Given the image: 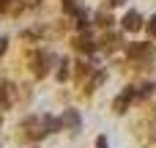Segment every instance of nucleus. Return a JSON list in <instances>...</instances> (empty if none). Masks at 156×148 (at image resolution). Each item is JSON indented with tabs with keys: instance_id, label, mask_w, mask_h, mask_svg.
<instances>
[{
	"instance_id": "obj_16",
	"label": "nucleus",
	"mask_w": 156,
	"mask_h": 148,
	"mask_svg": "<svg viewBox=\"0 0 156 148\" xmlns=\"http://www.w3.org/2000/svg\"><path fill=\"white\" fill-rule=\"evenodd\" d=\"M148 33H151V36H156V14L148 19Z\"/></svg>"
},
{
	"instance_id": "obj_19",
	"label": "nucleus",
	"mask_w": 156,
	"mask_h": 148,
	"mask_svg": "<svg viewBox=\"0 0 156 148\" xmlns=\"http://www.w3.org/2000/svg\"><path fill=\"white\" fill-rule=\"evenodd\" d=\"M8 3H11V0H0V11H5V8H8Z\"/></svg>"
},
{
	"instance_id": "obj_1",
	"label": "nucleus",
	"mask_w": 156,
	"mask_h": 148,
	"mask_svg": "<svg viewBox=\"0 0 156 148\" xmlns=\"http://www.w3.org/2000/svg\"><path fill=\"white\" fill-rule=\"evenodd\" d=\"M49 63H60L52 52H36L33 55V74L36 77H47L49 74Z\"/></svg>"
},
{
	"instance_id": "obj_11",
	"label": "nucleus",
	"mask_w": 156,
	"mask_h": 148,
	"mask_svg": "<svg viewBox=\"0 0 156 148\" xmlns=\"http://www.w3.org/2000/svg\"><path fill=\"white\" fill-rule=\"evenodd\" d=\"M154 93V85L151 82H145V85H140V91H137V99H148Z\"/></svg>"
},
{
	"instance_id": "obj_6",
	"label": "nucleus",
	"mask_w": 156,
	"mask_h": 148,
	"mask_svg": "<svg viewBox=\"0 0 156 148\" xmlns=\"http://www.w3.org/2000/svg\"><path fill=\"white\" fill-rule=\"evenodd\" d=\"M123 27H126V30H140V27H143V16H140L137 11H126V16H123Z\"/></svg>"
},
{
	"instance_id": "obj_3",
	"label": "nucleus",
	"mask_w": 156,
	"mask_h": 148,
	"mask_svg": "<svg viewBox=\"0 0 156 148\" xmlns=\"http://www.w3.org/2000/svg\"><path fill=\"white\" fill-rule=\"evenodd\" d=\"M134 99H137V91L129 85V88H126V91H123V93H121V96L112 102V110H115V113H126V107H129Z\"/></svg>"
},
{
	"instance_id": "obj_5",
	"label": "nucleus",
	"mask_w": 156,
	"mask_h": 148,
	"mask_svg": "<svg viewBox=\"0 0 156 148\" xmlns=\"http://www.w3.org/2000/svg\"><path fill=\"white\" fill-rule=\"evenodd\" d=\"M25 129H27V137L30 140H38V137H44L47 132H44V124H41V118H25V124H22Z\"/></svg>"
},
{
	"instance_id": "obj_10",
	"label": "nucleus",
	"mask_w": 156,
	"mask_h": 148,
	"mask_svg": "<svg viewBox=\"0 0 156 148\" xmlns=\"http://www.w3.org/2000/svg\"><path fill=\"white\" fill-rule=\"evenodd\" d=\"M58 80H60V82H63V80H69V60H66V58L58 63Z\"/></svg>"
},
{
	"instance_id": "obj_4",
	"label": "nucleus",
	"mask_w": 156,
	"mask_h": 148,
	"mask_svg": "<svg viewBox=\"0 0 156 148\" xmlns=\"http://www.w3.org/2000/svg\"><path fill=\"white\" fill-rule=\"evenodd\" d=\"M60 126H66L69 132H80V129H82L80 113H77V110H66V113H63V118H60Z\"/></svg>"
},
{
	"instance_id": "obj_13",
	"label": "nucleus",
	"mask_w": 156,
	"mask_h": 148,
	"mask_svg": "<svg viewBox=\"0 0 156 148\" xmlns=\"http://www.w3.org/2000/svg\"><path fill=\"white\" fill-rule=\"evenodd\" d=\"M104 80H107V74H104V71H96V74H93V82H90V91H93V88H99Z\"/></svg>"
},
{
	"instance_id": "obj_9",
	"label": "nucleus",
	"mask_w": 156,
	"mask_h": 148,
	"mask_svg": "<svg viewBox=\"0 0 156 148\" xmlns=\"http://www.w3.org/2000/svg\"><path fill=\"white\" fill-rule=\"evenodd\" d=\"M96 25H101V27H110V25H112V16H110L107 8H101V11L96 14Z\"/></svg>"
},
{
	"instance_id": "obj_15",
	"label": "nucleus",
	"mask_w": 156,
	"mask_h": 148,
	"mask_svg": "<svg viewBox=\"0 0 156 148\" xmlns=\"http://www.w3.org/2000/svg\"><path fill=\"white\" fill-rule=\"evenodd\" d=\"M77 74H80V77L90 74V66H88V63H80V66H77Z\"/></svg>"
},
{
	"instance_id": "obj_2",
	"label": "nucleus",
	"mask_w": 156,
	"mask_h": 148,
	"mask_svg": "<svg viewBox=\"0 0 156 148\" xmlns=\"http://www.w3.org/2000/svg\"><path fill=\"white\" fill-rule=\"evenodd\" d=\"M126 55L134 58V60H151L154 58V44H129Z\"/></svg>"
},
{
	"instance_id": "obj_7",
	"label": "nucleus",
	"mask_w": 156,
	"mask_h": 148,
	"mask_svg": "<svg viewBox=\"0 0 156 148\" xmlns=\"http://www.w3.org/2000/svg\"><path fill=\"white\" fill-rule=\"evenodd\" d=\"M74 47L80 49V52H93L96 49V44L90 41V36L85 33V36H77V41H74Z\"/></svg>"
},
{
	"instance_id": "obj_8",
	"label": "nucleus",
	"mask_w": 156,
	"mask_h": 148,
	"mask_svg": "<svg viewBox=\"0 0 156 148\" xmlns=\"http://www.w3.org/2000/svg\"><path fill=\"white\" fill-rule=\"evenodd\" d=\"M41 124H44V132H47V135L58 132V126H60V121H55L52 115H44V118H41Z\"/></svg>"
},
{
	"instance_id": "obj_12",
	"label": "nucleus",
	"mask_w": 156,
	"mask_h": 148,
	"mask_svg": "<svg viewBox=\"0 0 156 148\" xmlns=\"http://www.w3.org/2000/svg\"><path fill=\"white\" fill-rule=\"evenodd\" d=\"M104 44H107V47L112 49L115 44H121V36H118V33H110V36H104Z\"/></svg>"
},
{
	"instance_id": "obj_20",
	"label": "nucleus",
	"mask_w": 156,
	"mask_h": 148,
	"mask_svg": "<svg viewBox=\"0 0 156 148\" xmlns=\"http://www.w3.org/2000/svg\"><path fill=\"white\" fill-rule=\"evenodd\" d=\"M110 3H112V5H121V3H123V0H110Z\"/></svg>"
},
{
	"instance_id": "obj_14",
	"label": "nucleus",
	"mask_w": 156,
	"mask_h": 148,
	"mask_svg": "<svg viewBox=\"0 0 156 148\" xmlns=\"http://www.w3.org/2000/svg\"><path fill=\"white\" fill-rule=\"evenodd\" d=\"M63 8H66L69 14H74V16H80V8H77V3H74V0H63Z\"/></svg>"
},
{
	"instance_id": "obj_17",
	"label": "nucleus",
	"mask_w": 156,
	"mask_h": 148,
	"mask_svg": "<svg viewBox=\"0 0 156 148\" xmlns=\"http://www.w3.org/2000/svg\"><path fill=\"white\" fill-rule=\"evenodd\" d=\"M96 148H110V146H107V137H104V135H101V137H96Z\"/></svg>"
},
{
	"instance_id": "obj_18",
	"label": "nucleus",
	"mask_w": 156,
	"mask_h": 148,
	"mask_svg": "<svg viewBox=\"0 0 156 148\" xmlns=\"http://www.w3.org/2000/svg\"><path fill=\"white\" fill-rule=\"evenodd\" d=\"M5 44H8V41H5V38H0V55L5 52Z\"/></svg>"
}]
</instances>
